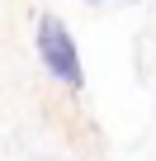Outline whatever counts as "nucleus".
Returning <instances> with one entry per match:
<instances>
[{"label": "nucleus", "mask_w": 156, "mask_h": 161, "mask_svg": "<svg viewBox=\"0 0 156 161\" xmlns=\"http://www.w3.org/2000/svg\"><path fill=\"white\" fill-rule=\"evenodd\" d=\"M33 47H38V62L43 71L52 76V86L62 90H85V66H81V47H76L71 29L57 19V14H43L38 29H33Z\"/></svg>", "instance_id": "obj_1"}, {"label": "nucleus", "mask_w": 156, "mask_h": 161, "mask_svg": "<svg viewBox=\"0 0 156 161\" xmlns=\"http://www.w3.org/2000/svg\"><path fill=\"white\" fill-rule=\"evenodd\" d=\"M90 10H118V5H132V0H85Z\"/></svg>", "instance_id": "obj_2"}, {"label": "nucleus", "mask_w": 156, "mask_h": 161, "mask_svg": "<svg viewBox=\"0 0 156 161\" xmlns=\"http://www.w3.org/2000/svg\"><path fill=\"white\" fill-rule=\"evenodd\" d=\"M29 161H52V156H29Z\"/></svg>", "instance_id": "obj_3"}]
</instances>
